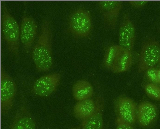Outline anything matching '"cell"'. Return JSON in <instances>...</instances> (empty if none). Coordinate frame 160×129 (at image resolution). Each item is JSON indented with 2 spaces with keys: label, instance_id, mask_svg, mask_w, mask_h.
Listing matches in <instances>:
<instances>
[{
  "label": "cell",
  "instance_id": "cell-1",
  "mask_svg": "<svg viewBox=\"0 0 160 129\" xmlns=\"http://www.w3.org/2000/svg\"><path fill=\"white\" fill-rule=\"evenodd\" d=\"M52 34L51 22L47 18H45L42 22L41 33L32 53L36 68L39 72H47L52 66Z\"/></svg>",
  "mask_w": 160,
  "mask_h": 129
},
{
  "label": "cell",
  "instance_id": "cell-2",
  "mask_svg": "<svg viewBox=\"0 0 160 129\" xmlns=\"http://www.w3.org/2000/svg\"><path fill=\"white\" fill-rule=\"evenodd\" d=\"M1 26L8 50L17 60L20 55V30L16 20L10 13L5 2H2Z\"/></svg>",
  "mask_w": 160,
  "mask_h": 129
},
{
  "label": "cell",
  "instance_id": "cell-3",
  "mask_svg": "<svg viewBox=\"0 0 160 129\" xmlns=\"http://www.w3.org/2000/svg\"><path fill=\"white\" fill-rule=\"evenodd\" d=\"M93 27L91 13L86 9H77L69 17L68 31L76 37H89L92 32Z\"/></svg>",
  "mask_w": 160,
  "mask_h": 129
},
{
  "label": "cell",
  "instance_id": "cell-4",
  "mask_svg": "<svg viewBox=\"0 0 160 129\" xmlns=\"http://www.w3.org/2000/svg\"><path fill=\"white\" fill-rule=\"evenodd\" d=\"M17 92V86L13 79L3 67L1 68V112L8 114L13 106Z\"/></svg>",
  "mask_w": 160,
  "mask_h": 129
},
{
  "label": "cell",
  "instance_id": "cell-5",
  "mask_svg": "<svg viewBox=\"0 0 160 129\" xmlns=\"http://www.w3.org/2000/svg\"><path fill=\"white\" fill-rule=\"evenodd\" d=\"M160 58V43L152 39L143 42L139 59L138 72L142 73L154 67L159 62Z\"/></svg>",
  "mask_w": 160,
  "mask_h": 129
},
{
  "label": "cell",
  "instance_id": "cell-6",
  "mask_svg": "<svg viewBox=\"0 0 160 129\" xmlns=\"http://www.w3.org/2000/svg\"><path fill=\"white\" fill-rule=\"evenodd\" d=\"M115 113L118 118L132 125L137 121V106L132 99L120 96L114 102Z\"/></svg>",
  "mask_w": 160,
  "mask_h": 129
},
{
  "label": "cell",
  "instance_id": "cell-7",
  "mask_svg": "<svg viewBox=\"0 0 160 129\" xmlns=\"http://www.w3.org/2000/svg\"><path fill=\"white\" fill-rule=\"evenodd\" d=\"M61 78L60 74L58 73L40 78L33 85L32 90V93L39 97L49 96L56 90L60 84Z\"/></svg>",
  "mask_w": 160,
  "mask_h": 129
},
{
  "label": "cell",
  "instance_id": "cell-8",
  "mask_svg": "<svg viewBox=\"0 0 160 129\" xmlns=\"http://www.w3.org/2000/svg\"><path fill=\"white\" fill-rule=\"evenodd\" d=\"M159 114L157 106L147 101L140 103L137 107V121L144 129H150L156 123Z\"/></svg>",
  "mask_w": 160,
  "mask_h": 129
},
{
  "label": "cell",
  "instance_id": "cell-9",
  "mask_svg": "<svg viewBox=\"0 0 160 129\" xmlns=\"http://www.w3.org/2000/svg\"><path fill=\"white\" fill-rule=\"evenodd\" d=\"M136 39L134 25L129 13L123 14L119 32V45L123 49L132 51Z\"/></svg>",
  "mask_w": 160,
  "mask_h": 129
},
{
  "label": "cell",
  "instance_id": "cell-10",
  "mask_svg": "<svg viewBox=\"0 0 160 129\" xmlns=\"http://www.w3.org/2000/svg\"><path fill=\"white\" fill-rule=\"evenodd\" d=\"M26 101L24 96L22 95L20 105L9 129H36L35 120Z\"/></svg>",
  "mask_w": 160,
  "mask_h": 129
},
{
  "label": "cell",
  "instance_id": "cell-11",
  "mask_svg": "<svg viewBox=\"0 0 160 129\" xmlns=\"http://www.w3.org/2000/svg\"><path fill=\"white\" fill-rule=\"evenodd\" d=\"M98 4L105 23L111 29H115L122 7L120 1H99Z\"/></svg>",
  "mask_w": 160,
  "mask_h": 129
},
{
  "label": "cell",
  "instance_id": "cell-12",
  "mask_svg": "<svg viewBox=\"0 0 160 129\" xmlns=\"http://www.w3.org/2000/svg\"><path fill=\"white\" fill-rule=\"evenodd\" d=\"M37 33V26L34 19L25 13L21 24L20 39L27 53L29 51L32 46Z\"/></svg>",
  "mask_w": 160,
  "mask_h": 129
},
{
  "label": "cell",
  "instance_id": "cell-13",
  "mask_svg": "<svg viewBox=\"0 0 160 129\" xmlns=\"http://www.w3.org/2000/svg\"><path fill=\"white\" fill-rule=\"evenodd\" d=\"M97 107L94 113L88 118L82 121V129H103V112L105 107L104 98L100 96L96 98Z\"/></svg>",
  "mask_w": 160,
  "mask_h": 129
},
{
  "label": "cell",
  "instance_id": "cell-14",
  "mask_svg": "<svg viewBox=\"0 0 160 129\" xmlns=\"http://www.w3.org/2000/svg\"><path fill=\"white\" fill-rule=\"evenodd\" d=\"M97 107V100L90 98L78 101L73 108L74 116L78 120L83 121L91 116Z\"/></svg>",
  "mask_w": 160,
  "mask_h": 129
},
{
  "label": "cell",
  "instance_id": "cell-15",
  "mask_svg": "<svg viewBox=\"0 0 160 129\" xmlns=\"http://www.w3.org/2000/svg\"><path fill=\"white\" fill-rule=\"evenodd\" d=\"M132 51L122 48L118 54L111 69L115 74H121L128 71L133 63Z\"/></svg>",
  "mask_w": 160,
  "mask_h": 129
},
{
  "label": "cell",
  "instance_id": "cell-16",
  "mask_svg": "<svg viewBox=\"0 0 160 129\" xmlns=\"http://www.w3.org/2000/svg\"><path fill=\"white\" fill-rule=\"evenodd\" d=\"M72 92L74 99L78 101L91 98L94 93L93 86L86 80H79L73 85Z\"/></svg>",
  "mask_w": 160,
  "mask_h": 129
},
{
  "label": "cell",
  "instance_id": "cell-17",
  "mask_svg": "<svg viewBox=\"0 0 160 129\" xmlns=\"http://www.w3.org/2000/svg\"><path fill=\"white\" fill-rule=\"evenodd\" d=\"M122 48L119 45H113L106 49L103 61V66L105 69L111 70L113 64Z\"/></svg>",
  "mask_w": 160,
  "mask_h": 129
},
{
  "label": "cell",
  "instance_id": "cell-18",
  "mask_svg": "<svg viewBox=\"0 0 160 129\" xmlns=\"http://www.w3.org/2000/svg\"><path fill=\"white\" fill-rule=\"evenodd\" d=\"M146 94L154 100L160 101V86L158 84L148 83L144 87Z\"/></svg>",
  "mask_w": 160,
  "mask_h": 129
},
{
  "label": "cell",
  "instance_id": "cell-19",
  "mask_svg": "<svg viewBox=\"0 0 160 129\" xmlns=\"http://www.w3.org/2000/svg\"><path fill=\"white\" fill-rule=\"evenodd\" d=\"M145 75L149 83L159 85L157 69L154 67L150 68L145 72Z\"/></svg>",
  "mask_w": 160,
  "mask_h": 129
},
{
  "label": "cell",
  "instance_id": "cell-20",
  "mask_svg": "<svg viewBox=\"0 0 160 129\" xmlns=\"http://www.w3.org/2000/svg\"><path fill=\"white\" fill-rule=\"evenodd\" d=\"M116 129H135L132 125L118 118L116 120Z\"/></svg>",
  "mask_w": 160,
  "mask_h": 129
},
{
  "label": "cell",
  "instance_id": "cell-21",
  "mask_svg": "<svg viewBox=\"0 0 160 129\" xmlns=\"http://www.w3.org/2000/svg\"><path fill=\"white\" fill-rule=\"evenodd\" d=\"M128 2L132 7L136 9H140L146 5L148 2V1H130Z\"/></svg>",
  "mask_w": 160,
  "mask_h": 129
},
{
  "label": "cell",
  "instance_id": "cell-22",
  "mask_svg": "<svg viewBox=\"0 0 160 129\" xmlns=\"http://www.w3.org/2000/svg\"><path fill=\"white\" fill-rule=\"evenodd\" d=\"M158 74L159 84L160 85V68L158 69Z\"/></svg>",
  "mask_w": 160,
  "mask_h": 129
},
{
  "label": "cell",
  "instance_id": "cell-23",
  "mask_svg": "<svg viewBox=\"0 0 160 129\" xmlns=\"http://www.w3.org/2000/svg\"><path fill=\"white\" fill-rule=\"evenodd\" d=\"M70 129H81V128L80 127H76L71 128Z\"/></svg>",
  "mask_w": 160,
  "mask_h": 129
},
{
  "label": "cell",
  "instance_id": "cell-24",
  "mask_svg": "<svg viewBox=\"0 0 160 129\" xmlns=\"http://www.w3.org/2000/svg\"><path fill=\"white\" fill-rule=\"evenodd\" d=\"M158 62L159 63V64H160V58L159 61Z\"/></svg>",
  "mask_w": 160,
  "mask_h": 129
},
{
  "label": "cell",
  "instance_id": "cell-25",
  "mask_svg": "<svg viewBox=\"0 0 160 129\" xmlns=\"http://www.w3.org/2000/svg\"><path fill=\"white\" fill-rule=\"evenodd\" d=\"M105 129H108V127H106Z\"/></svg>",
  "mask_w": 160,
  "mask_h": 129
},
{
  "label": "cell",
  "instance_id": "cell-26",
  "mask_svg": "<svg viewBox=\"0 0 160 129\" xmlns=\"http://www.w3.org/2000/svg\"><path fill=\"white\" fill-rule=\"evenodd\" d=\"M159 29H160V26H159Z\"/></svg>",
  "mask_w": 160,
  "mask_h": 129
}]
</instances>
